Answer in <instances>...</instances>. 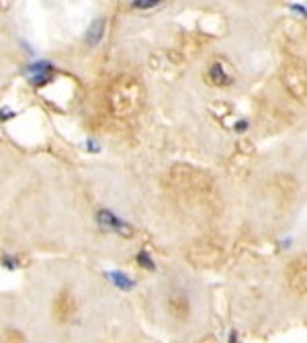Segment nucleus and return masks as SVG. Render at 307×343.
<instances>
[{
    "label": "nucleus",
    "mask_w": 307,
    "mask_h": 343,
    "mask_svg": "<svg viewBox=\"0 0 307 343\" xmlns=\"http://www.w3.org/2000/svg\"><path fill=\"white\" fill-rule=\"evenodd\" d=\"M164 184L170 194H174L176 198L186 202H205L215 192V186L209 174H205L195 166H184V164L170 168Z\"/></svg>",
    "instance_id": "f257e3e1"
},
{
    "label": "nucleus",
    "mask_w": 307,
    "mask_h": 343,
    "mask_svg": "<svg viewBox=\"0 0 307 343\" xmlns=\"http://www.w3.org/2000/svg\"><path fill=\"white\" fill-rule=\"evenodd\" d=\"M142 86L133 76H119L109 90V109L117 118H129L140 111Z\"/></svg>",
    "instance_id": "f03ea898"
},
{
    "label": "nucleus",
    "mask_w": 307,
    "mask_h": 343,
    "mask_svg": "<svg viewBox=\"0 0 307 343\" xmlns=\"http://www.w3.org/2000/svg\"><path fill=\"white\" fill-rule=\"evenodd\" d=\"M287 284L293 290L297 296H305L307 294V262L305 257H297L291 264L287 266Z\"/></svg>",
    "instance_id": "7ed1b4c3"
},
{
    "label": "nucleus",
    "mask_w": 307,
    "mask_h": 343,
    "mask_svg": "<svg viewBox=\"0 0 307 343\" xmlns=\"http://www.w3.org/2000/svg\"><path fill=\"white\" fill-rule=\"evenodd\" d=\"M283 82L287 90L291 92L297 100L305 102L307 98V80H305V70L301 65H287L283 70Z\"/></svg>",
    "instance_id": "20e7f679"
},
{
    "label": "nucleus",
    "mask_w": 307,
    "mask_h": 343,
    "mask_svg": "<svg viewBox=\"0 0 307 343\" xmlns=\"http://www.w3.org/2000/svg\"><path fill=\"white\" fill-rule=\"evenodd\" d=\"M51 311H54V319L62 325L70 323L76 315V298L70 290H62V292L56 294L54 298V306H51Z\"/></svg>",
    "instance_id": "39448f33"
},
{
    "label": "nucleus",
    "mask_w": 307,
    "mask_h": 343,
    "mask_svg": "<svg viewBox=\"0 0 307 343\" xmlns=\"http://www.w3.org/2000/svg\"><path fill=\"white\" fill-rule=\"evenodd\" d=\"M166 311L176 321H186L191 315V300L182 290H172L166 296Z\"/></svg>",
    "instance_id": "423d86ee"
},
{
    "label": "nucleus",
    "mask_w": 307,
    "mask_h": 343,
    "mask_svg": "<svg viewBox=\"0 0 307 343\" xmlns=\"http://www.w3.org/2000/svg\"><path fill=\"white\" fill-rule=\"evenodd\" d=\"M189 257L193 260V264H197V266H213V264L219 262L221 249L217 245H211V243H201V245H195L191 249Z\"/></svg>",
    "instance_id": "0eeeda50"
},
{
    "label": "nucleus",
    "mask_w": 307,
    "mask_h": 343,
    "mask_svg": "<svg viewBox=\"0 0 307 343\" xmlns=\"http://www.w3.org/2000/svg\"><path fill=\"white\" fill-rule=\"evenodd\" d=\"M98 221H100L102 227H107V229H111V231H115L119 235H127V237L133 235V229L127 225V223H123L121 219H117L111 211H100L98 213Z\"/></svg>",
    "instance_id": "6e6552de"
},
{
    "label": "nucleus",
    "mask_w": 307,
    "mask_h": 343,
    "mask_svg": "<svg viewBox=\"0 0 307 343\" xmlns=\"http://www.w3.org/2000/svg\"><path fill=\"white\" fill-rule=\"evenodd\" d=\"M27 74H29V80L31 84L35 86H41L45 82L51 80V74H54V65L47 63V61H39V63H33L27 67Z\"/></svg>",
    "instance_id": "1a4fd4ad"
},
{
    "label": "nucleus",
    "mask_w": 307,
    "mask_h": 343,
    "mask_svg": "<svg viewBox=\"0 0 307 343\" xmlns=\"http://www.w3.org/2000/svg\"><path fill=\"white\" fill-rule=\"evenodd\" d=\"M207 82L215 88H221V86H228L231 82V76L228 72V67L221 63V61H215L209 70H207Z\"/></svg>",
    "instance_id": "9d476101"
},
{
    "label": "nucleus",
    "mask_w": 307,
    "mask_h": 343,
    "mask_svg": "<svg viewBox=\"0 0 307 343\" xmlns=\"http://www.w3.org/2000/svg\"><path fill=\"white\" fill-rule=\"evenodd\" d=\"M105 25H107L105 19H96V21L90 23V27L86 31V45L96 47L102 41V35H105Z\"/></svg>",
    "instance_id": "9b49d317"
},
{
    "label": "nucleus",
    "mask_w": 307,
    "mask_h": 343,
    "mask_svg": "<svg viewBox=\"0 0 307 343\" xmlns=\"http://www.w3.org/2000/svg\"><path fill=\"white\" fill-rule=\"evenodd\" d=\"M0 343H27V337L19 329H6L0 335Z\"/></svg>",
    "instance_id": "f8f14e48"
},
{
    "label": "nucleus",
    "mask_w": 307,
    "mask_h": 343,
    "mask_svg": "<svg viewBox=\"0 0 307 343\" xmlns=\"http://www.w3.org/2000/svg\"><path fill=\"white\" fill-rule=\"evenodd\" d=\"M164 2L166 0H131V8L133 10H150V8H156Z\"/></svg>",
    "instance_id": "ddd939ff"
}]
</instances>
